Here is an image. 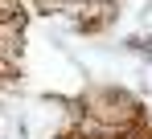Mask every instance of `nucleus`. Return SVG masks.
<instances>
[{"mask_svg": "<svg viewBox=\"0 0 152 139\" xmlns=\"http://www.w3.org/2000/svg\"><path fill=\"white\" fill-rule=\"evenodd\" d=\"M74 106L107 127H119V131H132L136 123H144V106L136 102V94H127L124 86H111V82H91L74 98Z\"/></svg>", "mask_w": 152, "mask_h": 139, "instance_id": "obj_1", "label": "nucleus"}, {"mask_svg": "<svg viewBox=\"0 0 152 139\" xmlns=\"http://www.w3.org/2000/svg\"><path fill=\"white\" fill-rule=\"evenodd\" d=\"M91 0H33V8L41 12V17H62L66 8H86Z\"/></svg>", "mask_w": 152, "mask_h": 139, "instance_id": "obj_2", "label": "nucleus"}]
</instances>
